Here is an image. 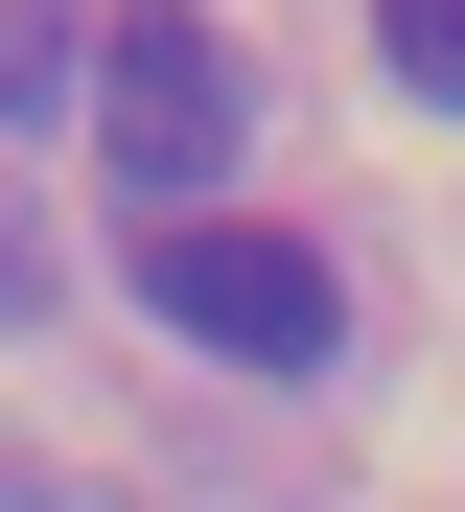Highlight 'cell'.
<instances>
[{"label": "cell", "instance_id": "cell-1", "mask_svg": "<svg viewBox=\"0 0 465 512\" xmlns=\"http://www.w3.org/2000/svg\"><path fill=\"white\" fill-rule=\"evenodd\" d=\"M117 280H140V326H186V350H233V373H326L349 350V280L303 233H256V210H140Z\"/></svg>", "mask_w": 465, "mask_h": 512}, {"label": "cell", "instance_id": "cell-2", "mask_svg": "<svg viewBox=\"0 0 465 512\" xmlns=\"http://www.w3.org/2000/svg\"><path fill=\"white\" fill-rule=\"evenodd\" d=\"M93 140H117V187L140 210H210L233 187V140H256V94H233V47H210V0H93Z\"/></svg>", "mask_w": 465, "mask_h": 512}, {"label": "cell", "instance_id": "cell-3", "mask_svg": "<svg viewBox=\"0 0 465 512\" xmlns=\"http://www.w3.org/2000/svg\"><path fill=\"white\" fill-rule=\"evenodd\" d=\"M70 70H93V0H0V117H47Z\"/></svg>", "mask_w": 465, "mask_h": 512}, {"label": "cell", "instance_id": "cell-4", "mask_svg": "<svg viewBox=\"0 0 465 512\" xmlns=\"http://www.w3.org/2000/svg\"><path fill=\"white\" fill-rule=\"evenodd\" d=\"M372 47H396V94H442V117H465V0H372Z\"/></svg>", "mask_w": 465, "mask_h": 512}, {"label": "cell", "instance_id": "cell-5", "mask_svg": "<svg viewBox=\"0 0 465 512\" xmlns=\"http://www.w3.org/2000/svg\"><path fill=\"white\" fill-rule=\"evenodd\" d=\"M0 512H140V489H93V466H0Z\"/></svg>", "mask_w": 465, "mask_h": 512}, {"label": "cell", "instance_id": "cell-6", "mask_svg": "<svg viewBox=\"0 0 465 512\" xmlns=\"http://www.w3.org/2000/svg\"><path fill=\"white\" fill-rule=\"evenodd\" d=\"M0 326H47V233L24 210H0Z\"/></svg>", "mask_w": 465, "mask_h": 512}]
</instances>
